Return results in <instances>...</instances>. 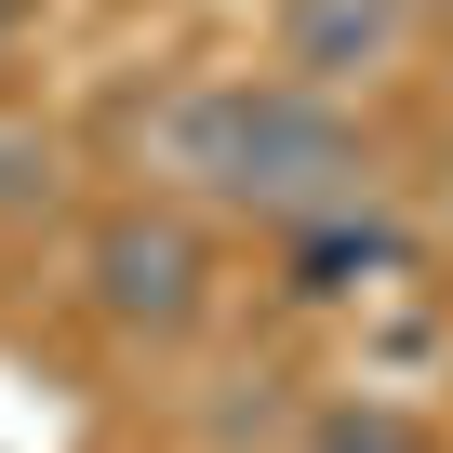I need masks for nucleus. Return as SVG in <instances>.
Masks as SVG:
<instances>
[{
    "mask_svg": "<svg viewBox=\"0 0 453 453\" xmlns=\"http://www.w3.org/2000/svg\"><path fill=\"white\" fill-rule=\"evenodd\" d=\"M81 307L120 347H187L213 307V226L187 200H107L81 226Z\"/></svg>",
    "mask_w": 453,
    "mask_h": 453,
    "instance_id": "nucleus-2",
    "label": "nucleus"
},
{
    "mask_svg": "<svg viewBox=\"0 0 453 453\" xmlns=\"http://www.w3.org/2000/svg\"><path fill=\"white\" fill-rule=\"evenodd\" d=\"M27 27H41V0H0V54H14V41H27Z\"/></svg>",
    "mask_w": 453,
    "mask_h": 453,
    "instance_id": "nucleus-7",
    "label": "nucleus"
},
{
    "mask_svg": "<svg viewBox=\"0 0 453 453\" xmlns=\"http://www.w3.org/2000/svg\"><path fill=\"white\" fill-rule=\"evenodd\" d=\"M147 160L173 173V200L254 213V226H307L334 200H373V134L347 120V94L241 67V81H187L147 120Z\"/></svg>",
    "mask_w": 453,
    "mask_h": 453,
    "instance_id": "nucleus-1",
    "label": "nucleus"
},
{
    "mask_svg": "<svg viewBox=\"0 0 453 453\" xmlns=\"http://www.w3.org/2000/svg\"><path fill=\"white\" fill-rule=\"evenodd\" d=\"M294 241V294H360V280H387L413 241H400V213H373V200H334V213H307V226H280Z\"/></svg>",
    "mask_w": 453,
    "mask_h": 453,
    "instance_id": "nucleus-4",
    "label": "nucleus"
},
{
    "mask_svg": "<svg viewBox=\"0 0 453 453\" xmlns=\"http://www.w3.org/2000/svg\"><path fill=\"white\" fill-rule=\"evenodd\" d=\"M294 453H426V426H413L400 400L347 387V400H320V413H307V440H294Z\"/></svg>",
    "mask_w": 453,
    "mask_h": 453,
    "instance_id": "nucleus-6",
    "label": "nucleus"
},
{
    "mask_svg": "<svg viewBox=\"0 0 453 453\" xmlns=\"http://www.w3.org/2000/svg\"><path fill=\"white\" fill-rule=\"evenodd\" d=\"M54 200H67V147L27 107H0V226H41Z\"/></svg>",
    "mask_w": 453,
    "mask_h": 453,
    "instance_id": "nucleus-5",
    "label": "nucleus"
},
{
    "mask_svg": "<svg viewBox=\"0 0 453 453\" xmlns=\"http://www.w3.org/2000/svg\"><path fill=\"white\" fill-rule=\"evenodd\" d=\"M413 41V0H280V81L360 94L373 67H400Z\"/></svg>",
    "mask_w": 453,
    "mask_h": 453,
    "instance_id": "nucleus-3",
    "label": "nucleus"
}]
</instances>
